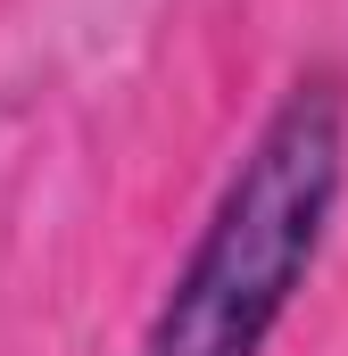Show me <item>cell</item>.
Segmentation results:
<instances>
[{"instance_id":"cell-1","label":"cell","mask_w":348,"mask_h":356,"mask_svg":"<svg viewBox=\"0 0 348 356\" xmlns=\"http://www.w3.org/2000/svg\"><path fill=\"white\" fill-rule=\"evenodd\" d=\"M348 191V83L307 67L265 108L133 356H265L324 266Z\"/></svg>"}]
</instances>
